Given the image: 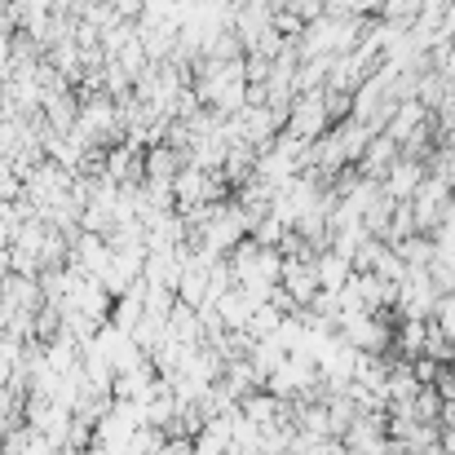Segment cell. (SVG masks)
Here are the masks:
<instances>
[{"instance_id":"6da1fadb","label":"cell","mask_w":455,"mask_h":455,"mask_svg":"<svg viewBox=\"0 0 455 455\" xmlns=\"http://www.w3.org/2000/svg\"><path fill=\"white\" fill-rule=\"evenodd\" d=\"M331 124H336V120H331L327 84H323V89L297 93V102H292V111H288V120H283V133H292V138H301V142H314V138H323Z\"/></svg>"},{"instance_id":"7a4b0ae2","label":"cell","mask_w":455,"mask_h":455,"mask_svg":"<svg viewBox=\"0 0 455 455\" xmlns=\"http://www.w3.org/2000/svg\"><path fill=\"white\" fill-rule=\"evenodd\" d=\"M230 142H248V147H270L279 133H283V120L266 107V102H248V107H239L230 120Z\"/></svg>"},{"instance_id":"3957f363","label":"cell","mask_w":455,"mask_h":455,"mask_svg":"<svg viewBox=\"0 0 455 455\" xmlns=\"http://www.w3.org/2000/svg\"><path fill=\"white\" fill-rule=\"evenodd\" d=\"M443 301V292H438V283H434V275H429V266H416V270H407V279H403V288H398V318H434V309Z\"/></svg>"},{"instance_id":"277c9868","label":"cell","mask_w":455,"mask_h":455,"mask_svg":"<svg viewBox=\"0 0 455 455\" xmlns=\"http://www.w3.org/2000/svg\"><path fill=\"white\" fill-rule=\"evenodd\" d=\"M451 199H455V186L438 181L434 172L416 186V195H411V212H416L420 235H434V230L443 226V217H447V204H451Z\"/></svg>"},{"instance_id":"5b68a950","label":"cell","mask_w":455,"mask_h":455,"mask_svg":"<svg viewBox=\"0 0 455 455\" xmlns=\"http://www.w3.org/2000/svg\"><path fill=\"white\" fill-rule=\"evenodd\" d=\"M425 177H429V164H425V159L398 155V164L380 177V186H385V195H389V199H398V204H403V199H411V195H416V186H420Z\"/></svg>"},{"instance_id":"8992f818","label":"cell","mask_w":455,"mask_h":455,"mask_svg":"<svg viewBox=\"0 0 455 455\" xmlns=\"http://www.w3.org/2000/svg\"><path fill=\"white\" fill-rule=\"evenodd\" d=\"M288 292H292V301L301 305H314V297L323 292V283H318V266L314 261H297V257H288L283 261V279H279Z\"/></svg>"},{"instance_id":"52a82bcc","label":"cell","mask_w":455,"mask_h":455,"mask_svg":"<svg viewBox=\"0 0 455 455\" xmlns=\"http://www.w3.org/2000/svg\"><path fill=\"white\" fill-rule=\"evenodd\" d=\"M398 155H403V147H398V142H394V138L380 129V133L367 142V151H363V159H358L354 168H358L363 177H376V181H380V177H385V172L398 164Z\"/></svg>"},{"instance_id":"ba28073f","label":"cell","mask_w":455,"mask_h":455,"mask_svg":"<svg viewBox=\"0 0 455 455\" xmlns=\"http://www.w3.org/2000/svg\"><path fill=\"white\" fill-rule=\"evenodd\" d=\"M212 305H217V314H221L226 327H243V331H248V323H252V314H257V301H252L239 283H235L230 292H221Z\"/></svg>"},{"instance_id":"9c48e42d","label":"cell","mask_w":455,"mask_h":455,"mask_svg":"<svg viewBox=\"0 0 455 455\" xmlns=\"http://www.w3.org/2000/svg\"><path fill=\"white\" fill-rule=\"evenodd\" d=\"M314 266H318V283H323V292H340V288L349 283V275H354V261H349V257H340L336 248L318 252V257H314Z\"/></svg>"},{"instance_id":"30bf717a","label":"cell","mask_w":455,"mask_h":455,"mask_svg":"<svg viewBox=\"0 0 455 455\" xmlns=\"http://www.w3.org/2000/svg\"><path fill=\"white\" fill-rule=\"evenodd\" d=\"M425 13V0H385L380 4V22H389L394 31H411Z\"/></svg>"},{"instance_id":"8fae6325","label":"cell","mask_w":455,"mask_h":455,"mask_svg":"<svg viewBox=\"0 0 455 455\" xmlns=\"http://www.w3.org/2000/svg\"><path fill=\"white\" fill-rule=\"evenodd\" d=\"M398 257L416 270V266H429L434 257H438V239L434 235H411V239H403L398 243Z\"/></svg>"},{"instance_id":"7c38bea8","label":"cell","mask_w":455,"mask_h":455,"mask_svg":"<svg viewBox=\"0 0 455 455\" xmlns=\"http://www.w3.org/2000/svg\"><path fill=\"white\" fill-rule=\"evenodd\" d=\"M283 318H288V314H283L275 301H261L257 314H252V323H248V331H252V336H275V331L283 327Z\"/></svg>"},{"instance_id":"4fadbf2b","label":"cell","mask_w":455,"mask_h":455,"mask_svg":"<svg viewBox=\"0 0 455 455\" xmlns=\"http://www.w3.org/2000/svg\"><path fill=\"white\" fill-rule=\"evenodd\" d=\"M13 199H22V177L13 172L9 159H0V204H13Z\"/></svg>"},{"instance_id":"5bb4252c","label":"cell","mask_w":455,"mask_h":455,"mask_svg":"<svg viewBox=\"0 0 455 455\" xmlns=\"http://www.w3.org/2000/svg\"><path fill=\"white\" fill-rule=\"evenodd\" d=\"M434 323H438V327H443V331L455 340V292H447V297L438 301V309H434Z\"/></svg>"},{"instance_id":"9a60e30c","label":"cell","mask_w":455,"mask_h":455,"mask_svg":"<svg viewBox=\"0 0 455 455\" xmlns=\"http://www.w3.org/2000/svg\"><path fill=\"white\" fill-rule=\"evenodd\" d=\"M305 455H349V451H345V443H340V438H323V443H309Z\"/></svg>"},{"instance_id":"2e32d148","label":"cell","mask_w":455,"mask_h":455,"mask_svg":"<svg viewBox=\"0 0 455 455\" xmlns=\"http://www.w3.org/2000/svg\"><path fill=\"white\" fill-rule=\"evenodd\" d=\"M443 447H447V455H455V425L443 429Z\"/></svg>"},{"instance_id":"e0dca14e","label":"cell","mask_w":455,"mask_h":455,"mask_svg":"<svg viewBox=\"0 0 455 455\" xmlns=\"http://www.w3.org/2000/svg\"><path fill=\"white\" fill-rule=\"evenodd\" d=\"M451 363H455V354H451Z\"/></svg>"}]
</instances>
